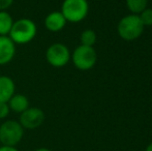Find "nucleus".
Here are the masks:
<instances>
[{
	"mask_svg": "<svg viewBox=\"0 0 152 151\" xmlns=\"http://www.w3.org/2000/svg\"><path fill=\"white\" fill-rule=\"evenodd\" d=\"M16 55V44L8 35H0V66L6 65Z\"/></svg>",
	"mask_w": 152,
	"mask_h": 151,
	"instance_id": "obj_8",
	"label": "nucleus"
},
{
	"mask_svg": "<svg viewBox=\"0 0 152 151\" xmlns=\"http://www.w3.org/2000/svg\"><path fill=\"white\" fill-rule=\"evenodd\" d=\"M139 17H140L141 21H142L143 25L145 27L152 26V8H146V9H144L139 15Z\"/></svg>",
	"mask_w": 152,
	"mask_h": 151,
	"instance_id": "obj_15",
	"label": "nucleus"
},
{
	"mask_svg": "<svg viewBox=\"0 0 152 151\" xmlns=\"http://www.w3.org/2000/svg\"><path fill=\"white\" fill-rule=\"evenodd\" d=\"M16 93L15 81L8 76H0V103H7Z\"/></svg>",
	"mask_w": 152,
	"mask_h": 151,
	"instance_id": "obj_10",
	"label": "nucleus"
},
{
	"mask_svg": "<svg viewBox=\"0 0 152 151\" xmlns=\"http://www.w3.org/2000/svg\"><path fill=\"white\" fill-rule=\"evenodd\" d=\"M0 151H19V149L17 147H14V146L1 145L0 146Z\"/></svg>",
	"mask_w": 152,
	"mask_h": 151,
	"instance_id": "obj_18",
	"label": "nucleus"
},
{
	"mask_svg": "<svg viewBox=\"0 0 152 151\" xmlns=\"http://www.w3.org/2000/svg\"><path fill=\"white\" fill-rule=\"evenodd\" d=\"M126 6L132 15H140L147 8L148 0H125Z\"/></svg>",
	"mask_w": 152,
	"mask_h": 151,
	"instance_id": "obj_13",
	"label": "nucleus"
},
{
	"mask_svg": "<svg viewBox=\"0 0 152 151\" xmlns=\"http://www.w3.org/2000/svg\"><path fill=\"white\" fill-rule=\"evenodd\" d=\"M10 110L17 114H21L30 107V103L26 95L22 93H15L7 101Z\"/></svg>",
	"mask_w": 152,
	"mask_h": 151,
	"instance_id": "obj_11",
	"label": "nucleus"
},
{
	"mask_svg": "<svg viewBox=\"0 0 152 151\" xmlns=\"http://www.w3.org/2000/svg\"><path fill=\"white\" fill-rule=\"evenodd\" d=\"M74 65L80 71H89L97 61V53L93 47L80 44L74 50L70 56Z\"/></svg>",
	"mask_w": 152,
	"mask_h": 151,
	"instance_id": "obj_5",
	"label": "nucleus"
},
{
	"mask_svg": "<svg viewBox=\"0 0 152 151\" xmlns=\"http://www.w3.org/2000/svg\"><path fill=\"white\" fill-rule=\"evenodd\" d=\"M10 107L7 103H0V119H5L10 115Z\"/></svg>",
	"mask_w": 152,
	"mask_h": 151,
	"instance_id": "obj_16",
	"label": "nucleus"
},
{
	"mask_svg": "<svg viewBox=\"0 0 152 151\" xmlns=\"http://www.w3.org/2000/svg\"><path fill=\"white\" fill-rule=\"evenodd\" d=\"M34 151H52V150L49 149V148H46V147H40V148H37V149H35Z\"/></svg>",
	"mask_w": 152,
	"mask_h": 151,
	"instance_id": "obj_19",
	"label": "nucleus"
},
{
	"mask_svg": "<svg viewBox=\"0 0 152 151\" xmlns=\"http://www.w3.org/2000/svg\"><path fill=\"white\" fill-rule=\"evenodd\" d=\"M45 27L50 32H59L65 27L67 21L61 14L60 10L51 12L45 18Z\"/></svg>",
	"mask_w": 152,
	"mask_h": 151,
	"instance_id": "obj_9",
	"label": "nucleus"
},
{
	"mask_svg": "<svg viewBox=\"0 0 152 151\" xmlns=\"http://www.w3.org/2000/svg\"><path fill=\"white\" fill-rule=\"evenodd\" d=\"M60 12L67 22L79 23L88 15L89 3L87 0H63Z\"/></svg>",
	"mask_w": 152,
	"mask_h": 151,
	"instance_id": "obj_4",
	"label": "nucleus"
},
{
	"mask_svg": "<svg viewBox=\"0 0 152 151\" xmlns=\"http://www.w3.org/2000/svg\"><path fill=\"white\" fill-rule=\"evenodd\" d=\"M45 117V112L40 108L29 107L20 114L19 122L24 129H35L42 125Z\"/></svg>",
	"mask_w": 152,
	"mask_h": 151,
	"instance_id": "obj_7",
	"label": "nucleus"
},
{
	"mask_svg": "<svg viewBox=\"0 0 152 151\" xmlns=\"http://www.w3.org/2000/svg\"><path fill=\"white\" fill-rule=\"evenodd\" d=\"M37 34L35 22L28 18H21L14 21L8 36L16 44H26L31 42Z\"/></svg>",
	"mask_w": 152,
	"mask_h": 151,
	"instance_id": "obj_1",
	"label": "nucleus"
},
{
	"mask_svg": "<svg viewBox=\"0 0 152 151\" xmlns=\"http://www.w3.org/2000/svg\"><path fill=\"white\" fill-rule=\"evenodd\" d=\"M25 129L20 122L8 119L0 124V144L4 146L16 147L24 137Z\"/></svg>",
	"mask_w": 152,
	"mask_h": 151,
	"instance_id": "obj_3",
	"label": "nucleus"
},
{
	"mask_svg": "<svg viewBox=\"0 0 152 151\" xmlns=\"http://www.w3.org/2000/svg\"><path fill=\"white\" fill-rule=\"evenodd\" d=\"M145 26L143 25L139 15H128L119 21L117 32L122 39L132 42L142 35Z\"/></svg>",
	"mask_w": 152,
	"mask_h": 151,
	"instance_id": "obj_2",
	"label": "nucleus"
},
{
	"mask_svg": "<svg viewBox=\"0 0 152 151\" xmlns=\"http://www.w3.org/2000/svg\"><path fill=\"white\" fill-rule=\"evenodd\" d=\"M14 3V0H0V12L7 10Z\"/></svg>",
	"mask_w": 152,
	"mask_h": 151,
	"instance_id": "obj_17",
	"label": "nucleus"
},
{
	"mask_svg": "<svg viewBox=\"0 0 152 151\" xmlns=\"http://www.w3.org/2000/svg\"><path fill=\"white\" fill-rule=\"evenodd\" d=\"M70 53L67 46L61 42H55L48 47L46 51V60L55 69L64 67L70 61Z\"/></svg>",
	"mask_w": 152,
	"mask_h": 151,
	"instance_id": "obj_6",
	"label": "nucleus"
},
{
	"mask_svg": "<svg viewBox=\"0 0 152 151\" xmlns=\"http://www.w3.org/2000/svg\"><path fill=\"white\" fill-rule=\"evenodd\" d=\"M14 24V19L7 10L0 12V35H8Z\"/></svg>",
	"mask_w": 152,
	"mask_h": 151,
	"instance_id": "obj_12",
	"label": "nucleus"
},
{
	"mask_svg": "<svg viewBox=\"0 0 152 151\" xmlns=\"http://www.w3.org/2000/svg\"><path fill=\"white\" fill-rule=\"evenodd\" d=\"M145 151H152V142H151L150 144H148V146L146 147Z\"/></svg>",
	"mask_w": 152,
	"mask_h": 151,
	"instance_id": "obj_20",
	"label": "nucleus"
},
{
	"mask_svg": "<svg viewBox=\"0 0 152 151\" xmlns=\"http://www.w3.org/2000/svg\"><path fill=\"white\" fill-rule=\"evenodd\" d=\"M96 33L94 30L92 29H86L81 33L80 40H81V44L83 46H87V47H93L96 42Z\"/></svg>",
	"mask_w": 152,
	"mask_h": 151,
	"instance_id": "obj_14",
	"label": "nucleus"
}]
</instances>
